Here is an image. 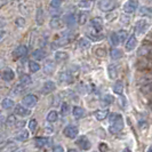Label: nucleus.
<instances>
[{"label":"nucleus","instance_id":"1","mask_svg":"<svg viewBox=\"0 0 152 152\" xmlns=\"http://www.w3.org/2000/svg\"><path fill=\"white\" fill-rule=\"evenodd\" d=\"M110 120V127H109V132L111 134H118L120 133L124 128V120L122 117L119 113H111L109 117Z\"/></svg>","mask_w":152,"mask_h":152},{"label":"nucleus","instance_id":"2","mask_svg":"<svg viewBox=\"0 0 152 152\" xmlns=\"http://www.w3.org/2000/svg\"><path fill=\"white\" fill-rule=\"evenodd\" d=\"M117 6L115 0H99V8L103 12H111Z\"/></svg>","mask_w":152,"mask_h":152},{"label":"nucleus","instance_id":"3","mask_svg":"<svg viewBox=\"0 0 152 152\" xmlns=\"http://www.w3.org/2000/svg\"><path fill=\"white\" fill-rule=\"evenodd\" d=\"M78 133H79V130L77 128L76 126H73V125H69L66 126L64 130H63V134L65 135L66 137L69 138H76L77 135H78Z\"/></svg>","mask_w":152,"mask_h":152},{"label":"nucleus","instance_id":"4","mask_svg":"<svg viewBox=\"0 0 152 152\" xmlns=\"http://www.w3.org/2000/svg\"><path fill=\"white\" fill-rule=\"evenodd\" d=\"M137 6H138V4H137L136 0H128L127 2H125V5H124L122 9H124L125 13L132 14V13H134V12L137 9Z\"/></svg>","mask_w":152,"mask_h":152},{"label":"nucleus","instance_id":"5","mask_svg":"<svg viewBox=\"0 0 152 152\" xmlns=\"http://www.w3.org/2000/svg\"><path fill=\"white\" fill-rule=\"evenodd\" d=\"M76 144L80 148V149H83V150H89L91 149V142H89V140L87 138L86 136H79L77 138L76 141Z\"/></svg>","mask_w":152,"mask_h":152},{"label":"nucleus","instance_id":"6","mask_svg":"<svg viewBox=\"0 0 152 152\" xmlns=\"http://www.w3.org/2000/svg\"><path fill=\"white\" fill-rule=\"evenodd\" d=\"M37 102H38V97H37L36 95H32V94L26 95V96L23 99V104L28 107H33L37 104Z\"/></svg>","mask_w":152,"mask_h":152},{"label":"nucleus","instance_id":"7","mask_svg":"<svg viewBox=\"0 0 152 152\" xmlns=\"http://www.w3.org/2000/svg\"><path fill=\"white\" fill-rule=\"evenodd\" d=\"M146 29H148V22L145 20H140L135 24V33L136 34H142L143 32H145Z\"/></svg>","mask_w":152,"mask_h":152},{"label":"nucleus","instance_id":"8","mask_svg":"<svg viewBox=\"0 0 152 152\" xmlns=\"http://www.w3.org/2000/svg\"><path fill=\"white\" fill-rule=\"evenodd\" d=\"M58 79L63 84H72L73 83V78L69 72H61L58 75Z\"/></svg>","mask_w":152,"mask_h":152},{"label":"nucleus","instance_id":"9","mask_svg":"<svg viewBox=\"0 0 152 152\" xmlns=\"http://www.w3.org/2000/svg\"><path fill=\"white\" fill-rule=\"evenodd\" d=\"M44 71L46 75H53L55 71V63L52 60L46 61L45 65H44Z\"/></svg>","mask_w":152,"mask_h":152},{"label":"nucleus","instance_id":"10","mask_svg":"<svg viewBox=\"0 0 152 152\" xmlns=\"http://www.w3.org/2000/svg\"><path fill=\"white\" fill-rule=\"evenodd\" d=\"M91 28L95 29V31H97V32H99V31L102 30V28H103V21L99 17L93 18L91 21Z\"/></svg>","mask_w":152,"mask_h":152},{"label":"nucleus","instance_id":"11","mask_svg":"<svg viewBox=\"0 0 152 152\" xmlns=\"http://www.w3.org/2000/svg\"><path fill=\"white\" fill-rule=\"evenodd\" d=\"M14 57L15 58H18V57H23V56H25L26 54H28V48L25 47V46H18L17 48H16L15 50H14Z\"/></svg>","mask_w":152,"mask_h":152},{"label":"nucleus","instance_id":"12","mask_svg":"<svg viewBox=\"0 0 152 152\" xmlns=\"http://www.w3.org/2000/svg\"><path fill=\"white\" fill-rule=\"evenodd\" d=\"M137 45V39L136 37L133 34L129 39H128V41L126 42V45H125V48H126V50L127 52H130V50H133Z\"/></svg>","mask_w":152,"mask_h":152},{"label":"nucleus","instance_id":"13","mask_svg":"<svg viewBox=\"0 0 152 152\" xmlns=\"http://www.w3.org/2000/svg\"><path fill=\"white\" fill-rule=\"evenodd\" d=\"M55 88H56V85L54 81H46L44 87H42V93L44 94H49L53 91H55Z\"/></svg>","mask_w":152,"mask_h":152},{"label":"nucleus","instance_id":"14","mask_svg":"<svg viewBox=\"0 0 152 152\" xmlns=\"http://www.w3.org/2000/svg\"><path fill=\"white\" fill-rule=\"evenodd\" d=\"M73 40V37L71 36V37H69V36H64V37H62L61 39H58L56 42H54V45L55 46H65V45H68L69 42H71Z\"/></svg>","mask_w":152,"mask_h":152},{"label":"nucleus","instance_id":"15","mask_svg":"<svg viewBox=\"0 0 152 152\" xmlns=\"http://www.w3.org/2000/svg\"><path fill=\"white\" fill-rule=\"evenodd\" d=\"M15 113L18 114V115H21V117H25V115H29V114L31 113V111L28 110V109H25V107H22V105H16Z\"/></svg>","mask_w":152,"mask_h":152},{"label":"nucleus","instance_id":"16","mask_svg":"<svg viewBox=\"0 0 152 152\" xmlns=\"http://www.w3.org/2000/svg\"><path fill=\"white\" fill-rule=\"evenodd\" d=\"M94 115H95V118L97 120L101 121V120H104L107 115H109V111L107 110H97V111H95Z\"/></svg>","mask_w":152,"mask_h":152},{"label":"nucleus","instance_id":"17","mask_svg":"<svg viewBox=\"0 0 152 152\" xmlns=\"http://www.w3.org/2000/svg\"><path fill=\"white\" fill-rule=\"evenodd\" d=\"M32 56H33L34 60L41 61V60H44L46 57V52L44 49H36V50L33 52V54H32Z\"/></svg>","mask_w":152,"mask_h":152},{"label":"nucleus","instance_id":"18","mask_svg":"<svg viewBox=\"0 0 152 152\" xmlns=\"http://www.w3.org/2000/svg\"><path fill=\"white\" fill-rule=\"evenodd\" d=\"M69 58V55L68 53H65V52H56L55 53V60L56 62H65L66 60Z\"/></svg>","mask_w":152,"mask_h":152},{"label":"nucleus","instance_id":"19","mask_svg":"<svg viewBox=\"0 0 152 152\" xmlns=\"http://www.w3.org/2000/svg\"><path fill=\"white\" fill-rule=\"evenodd\" d=\"M14 78H15V73H14L13 70H6V71H4V73H2V79H4L5 81H10V80H13Z\"/></svg>","mask_w":152,"mask_h":152},{"label":"nucleus","instance_id":"20","mask_svg":"<svg viewBox=\"0 0 152 152\" xmlns=\"http://www.w3.org/2000/svg\"><path fill=\"white\" fill-rule=\"evenodd\" d=\"M72 113H73V115H75V118H77V119H80V118H83L85 114V111L83 107H73V110H72Z\"/></svg>","mask_w":152,"mask_h":152},{"label":"nucleus","instance_id":"21","mask_svg":"<svg viewBox=\"0 0 152 152\" xmlns=\"http://www.w3.org/2000/svg\"><path fill=\"white\" fill-rule=\"evenodd\" d=\"M107 71H109V77H110L111 79H115V78H117V76H118V69H117V66H115L114 64L109 65Z\"/></svg>","mask_w":152,"mask_h":152},{"label":"nucleus","instance_id":"22","mask_svg":"<svg viewBox=\"0 0 152 152\" xmlns=\"http://www.w3.org/2000/svg\"><path fill=\"white\" fill-rule=\"evenodd\" d=\"M62 26V21L60 17H53L52 20H50V28L52 29H58V28H61Z\"/></svg>","mask_w":152,"mask_h":152},{"label":"nucleus","instance_id":"23","mask_svg":"<svg viewBox=\"0 0 152 152\" xmlns=\"http://www.w3.org/2000/svg\"><path fill=\"white\" fill-rule=\"evenodd\" d=\"M1 107L4 109H6V110H9V109H12L14 107V101L10 99H4L2 102H1Z\"/></svg>","mask_w":152,"mask_h":152},{"label":"nucleus","instance_id":"24","mask_svg":"<svg viewBox=\"0 0 152 152\" xmlns=\"http://www.w3.org/2000/svg\"><path fill=\"white\" fill-rule=\"evenodd\" d=\"M113 91L118 95H121L124 91V84L122 81H115V84L113 85Z\"/></svg>","mask_w":152,"mask_h":152},{"label":"nucleus","instance_id":"25","mask_svg":"<svg viewBox=\"0 0 152 152\" xmlns=\"http://www.w3.org/2000/svg\"><path fill=\"white\" fill-rule=\"evenodd\" d=\"M34 142H36V145H37L38 148H42V146H45V145L48 144L49 140H48L47 137H37Z\"/></svg>","mask_w":152,"mask_h":152},{"label":"nucleus","instance_id":"26","mask_svg":"<svg viewBox=\"0 0 152 152\" xmlns=\"http://www.w3.org/2000/svg\"><path fill=\"white\" fill-rule=\"evenodd\" d=\"M16 140L17 141H21V142H25L29 140V132L26 130H22L17 136H16Z\"/></svg>","mask_w":152,"mask_h":152},{"label":"nucleus","instance_id":"27","mask_svg":"<svg viewBox=\"0 0 152 152\" xmlns=\"http://www.w3.org/2000/svg\"><path fill=\"white\" fill-rule=\"evenodd\" d=\"M111 57H112V60H119L122 57V52L118 48H113L111 50Z\"/></svg>","mask_w":152,"mask_h":152},{"label":"nucleus","instance_id":"28","mask_svg":"<svg viewBox=\"0 0 152 152\" xmlns=\"http://www.w3.org/2000/svg\"><path fill=\"white\" fill-rule=\"evenodd\" d=\"M31 83H32V80H31V77L29 75H23V76H21V85L22 86H29Z\"/></svg>","mask_w":152,"mask_h":152},{"label":"nucleus","instance_id":"29","mask_svg":"<svg viewBox=\"0 0 152 152\" xmlns=\"http://www.w3.org/2000/svg\"><path fill=\"white\" fill-rule=\"evenodd\" d=\"M58 118V114L56 111H50L49 113L47 114V120L49 122H55Z\"/></svg>","mask_w":152,"mask_h":152},{"label":"nucleus","instance_id":"30","mask_svg":"<svg viewBox=\"0 0 152 152\" xmlns=\"http://www.w3.org/2000/svg\"><path fill=\"white\" fill-rule=\"evenodd\" d=\"M37 23L38 24L44 23V12H42L41 7H38V9H37Z\"/></svg>","mask_w":152,"mask_h":152},{"label":"nucleus","instance_id":"31","mask_svg":"<svg viewBox=\"0 0 152 152\" xmlns=\"http://www.w3.org/2000/svg\"><path fill=\"white\" fill-rule=\"evenodd\" d=\"M112 102H113V97H112L111 95H107V96H104V97H103V99H102V102H101V103H102V105H104V107L107 105H107H110Z\"/></svg>","mask_w":152,"mask_h":152},{"label":"nucleus","instance_id":"32","mask_svg":"<svg viewBox=\"0 0 152 152\" xmlns=\"http://www.w3.org/2000/svg\"><path fill=\"white\" fill-rule=\"evenodd\" d=\"M78 6H79V8H83V9H89L91 8V1L89 0H81V1H79Z\"/></svg>","mask_w":152,"mask_h":152},{"label":"nucleus","instance_id":"33","mask_svg":"<svg viewBox=\"0 0 152 152\" xmlns=\"http://www.w3.org/2000/svg\"><path fill=\"white\" fill-rule=\"evenodd\" d=\"M79 46L81 47V48H89V46H91V41L88 40V39L86 38H81L79 40Z\"/></svg>","mask_w":152,"mask_h":152},{"label":"nucleus","instance_id":"34","mask_svg":"<svg viewBox=\"0 0 152 152\" xmlns=\"http://www.w3.org/2000/svg\"><path fill=\"white\" fill-rule=\"evenodd\" d=\"M29 69H30L31 72H37L39 69H40V65H39L37 62L31 61L29 62Z\"/></svg>","mask_w":152,"mask_h":152},{"label":"nucleus","instance_id":"35","mask_svg":"<svg viewBox=\"0 0 152 152\" xmlns=\"http://www.w3.org/2000/svg\"><path fill=\"white\" fill-rule=\"evenodd\" d=\"M111 42H112V45H113V46H117L119 42H120V39H119L118 33L113 32V33L111 34Z\"/></svg>","mask_w":152,"mask_h":152},{"label":"nucleus","instance_id":"36","mask_svg":"<svg viewBox=\"0 0 152 152\" xmlns=\"http://www.w3.org/2000/svg\"><path fill=\"white\" fill-rule=\"evenodd\" d=\"M140 13L142 15H146V16H152V9L148 7H142L140 9Z\"/></svg>","mask_w":152,"mask_h":152},{"label":"nucleus","instance_id":"37","mask_svg":"<svg viewBox=\"0 0 152 152\" xmlns=\"http://www.w3.org/2000/svg\"><path fill=\"white\" fill-rule=\"evenodd\" d=\"M86 21H87V14L86 13H80L79 15H78V22H79V24H85L86 23Z\"/></svg>","mask_w":152,"mask_h":152},{"label":"nucleus","instance_id":"38","mask_svg":"<svg viewBox=\"0 0 152 152\" xmlns=\"http://www.w3.org/2000/svg\"><path fill=\"white\" fill-rule=\"evenodd\" d=\"M37 120L36 119H32V120H30V122H29V129L33 133V132H36V129H37Z\"/></svg>","mask_w":152,"mask_h":152},{"label":"nucleus","instance_id":"39","mask_svg":"<svg viewBox=\"0 0 152 152\" xmlns=\"http://www.w3.org/2000/svg\"><path fill=\"white\" fill-rule=\"evenodd\" d=\"M118 36H119L120 41H125V39L127 38V36H128V32L126 30H120L118 32Z\"/></svg>","mask_w":152,"mask_h":152},{"label":"nucleus","instance_id":"40","mask_svg":"<svg viewBox=\"0 0 152 152\" xmlns=\"http://www.w3.org/2000/svg\"><path fill=\"white\" fill-rule=\"evenodd\" d=\"M65 22L66 24H73V23L76 22V18H75V16L72 15V14H70V15H66L65 16Z\"/></svg>","mask_w":152,"mask_h":152},{"label":"nucleus","instance_id":"41","mask_svg":"<svg viewBox=\"0 0 152 152\" xmlns=\"http://www.w3.org/2000/svg\"><path fill=\"white\" fill-rule=\"evenodd\" d=\"M15 23H16V25H17V26L22 28V26H24V25H25V20H24L23 17H17Z\"/></svg>","mask_w":152,"mask_h":152},{"label":"nucleus","instance_id":"42","mask_svg":"<svg viewBox=\"0 0 152 152\" xmlns=\"http://www.w3.org/2000/svg\"><path fill=\"white\" fill-rule=\"evenodd\" d=\"M61 112H62V114H63V115L68 114V112H69V104H68V103H63V104H62Z\"/></svg>","mask_w":152,"mask_h":152},{"label":"nucleus","instance_id":"43","mask_svg":"<svg viewBox=\"0 0 152 152\" xmlns=\"http://www.w3.org/2000/svg\"><path fill=\"white\" fill-rule=\"evenodd\" d=\"M61 4H62V0H52L50 6L53 8H58L61 6Z\"/></svg>","mask_w":152,"mask_h":152},{"label":"nucleus","instance_id":"44","mask_svg":"<svg viewBox=\"0 0 152 152\" xmlns=\"http://www.w3.org/2000/svg\"><path fill=\"white\" fill-rule=\"evenodd\" d=\"M149 50H150V48L144 46V47H142V48L138 50V54H140V55H146V53H148Z\"/></svg>","mask_w":152,"mask_h":152},{"label":"nucleus","instance_id":"45","mask_svg":"<svg viewBox=\"0 0 152 152\" xmlns=\"http://www.w3.org/2000/svg\"><path fill=\"white\" fill-rule=\"evenodd\" d=\"M95 53H96L97 56H101V57L105 56V50H104V49H102V48H97V49L95 50Z\"/></svg>","mask_w":152,"mask_h":152},{"label":"nucleus","instance_id":"46","mask_svg":"<svg viewBox=\"0 0 152 152\" xmlns=\"http://www.w3.org/2000/svg\"><path fill=\"white\" fill-rule=\"evenodd\" d=\"M13 124H15V117L14 115H9L7 118V125H13Z\"/></svg>","mask_w":152,"mask_h":152},{"label":"nucleus","instance_id":"47","mask_svg":"<svg viewBox=\"0 0 152 152\" xmlns=\"http://www.w3.org/2000/svg\"><path fill=\"white\" fill-rule=\"evenodd\" d=\"M53 152H64V149L61 145H56L53 148Z\"/></svg>","mask_w":152,"mask_h":152},{"label":"nucleus","instance_id":"48","mask_svg":"<svg viewBox=\"0 0 152 152\" xmlns=\"http://www.w3.org/2000/svg\"><path fill=\"white\" fill-rule=\"evenodd\" d=\"M99 150H101V152H107V145L105 144V143H101V144H99Z\"/></svg>","mask_w":152,"mask_h":152},{"label":"nucleus","instance_id":"49","mask_svg":"<svg viewBox=\"0 0 152 152\" xmlns=\"http://www.w3.org/2000/svg\"><path fill=\"white\" fill-rule=\"evenodd\" d=\"M5 26H6V20L2 16H0V29H2Z\"/></svg>","mask_w":152,"mask_h":152},{"label":"nucleus","instance_id":"50","mask_svg":"<svg viewBox=\"0 0 152 152\" xmlns=\"http://www.w3.org/2000/svg\"><path fill=\"white\" fill-rule=\"evenodd\" d=\"M5 34H6V32L4 30H0V41L2 40V39L5 38Z\"/></svg>","mask_w":152,"mask_h":152},{"label":"nucleus","instance_id":"51","mask_svg":"<svg viewBox=\"0 0 152 152\" xmlns=\"http://www.w3.org/2000/svg\"><path fill=\"white\" fill-rule=\"evenodd\" d=\"M24 125H25V122H24V121H20V122H17V124H16V126H17L18 128H21V127H23Z\"/></svg>","mask_w":152,"mask_h":152},{"label":"nucleus","instance_id":"52","mask_svg":"<svg viewBox=\"0 0 152 152\" xmlns=\"http://www.w3.org/2000/svg\"><path fill=\"white\" fill-rule=\"evenodd\" d=\"M4 118H5V117H4V114L0 113V124H1V122H4Z\"/></svg>","mask_w":152,"mask_h":152},{"label":"nucleus","instance_id":"53","mask_svg":"<svg viewBox=\"0 0 152 152\" xmlns=\"http://www.w3.org/2000/svg\"><path fill=\"white\" fill-rule=\"evenodd\" d=\"M148 152H152V145L149 148V149H148Z\"/></svg>","mask_w":152,"mask_h":152},{"label":"nucleus","instance_id":"54","mask_svg":"<svg viewBox=\"0 0 152 152\" xmlns=\"http://www.w3.org/2000/svg\"><path fill=\"white\" fill-rule=\"evenodd\" d=\"M122 152H130V150H129V149H125Z\"/></svg>","mask_w":152,"mask_h":152},{"label":"nucleus","instance_id":"55","mask_svg":"<svg viewBox=\"0 0 152 152\" xmlns=\"http://www.w3.org/2000/svg\"><path fill=\"white\" fill-rule=\"evenodd\" d=\"M68 152H79V151H77V150H69Z\"/></svg>","mask_w":152,"mask_h":152},{"label":"nucleus","instance_id":"56","mask_svg":"<svg viewBox=\"0 0 152 152\" xmlns=\"http://www.w3.org/2000/svg\"><path fill=\"white\" fill-rule=\"evenodd\" d=\"M16 152H24L23 150H18V151H16Z\"/></svg>","mask_w":152,"mask_h":152}]
</instances>
